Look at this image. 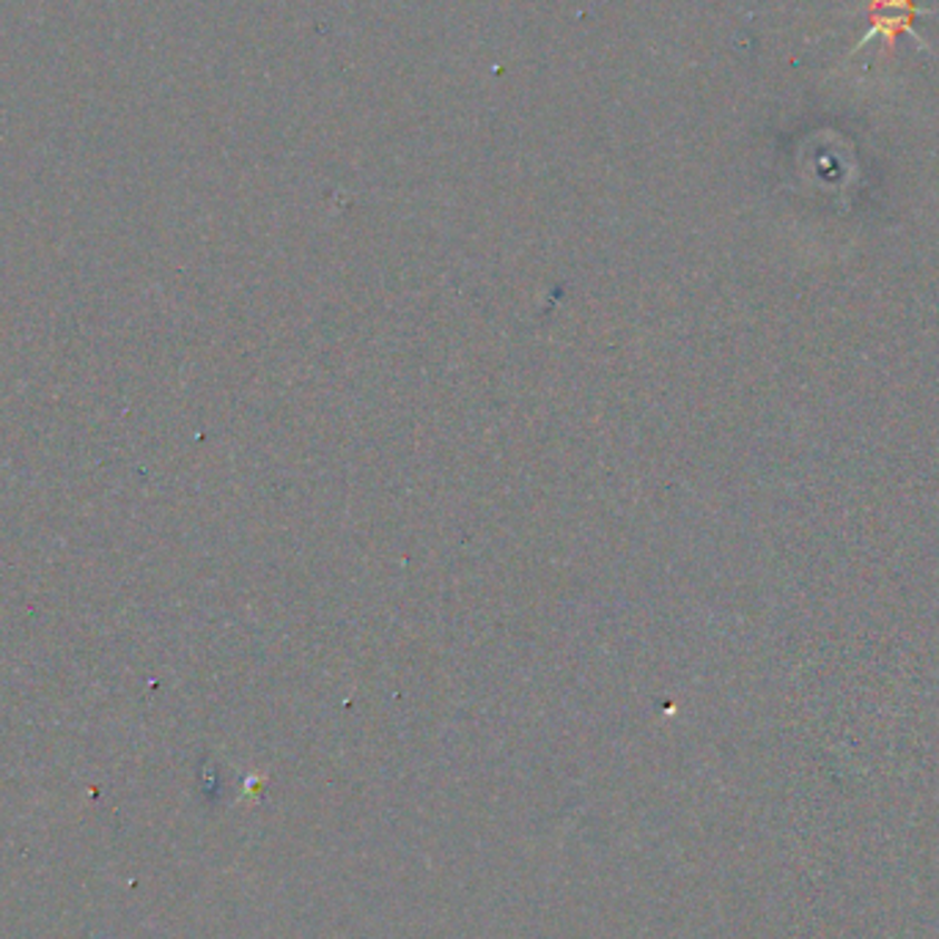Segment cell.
Wrapping results in <instances>:
<instances>
[{
  "mask_svg": "<svg viewBox=\"0 0 939 939\" xmlns=\"http://www.w3.org/2000/svg\"><path fill=\"white\" fill-rule=\"evenodd\" d=\"M862 11H865L868 31L862 33V39L852 47L847 61H852V58L858 56L860 50H865L873 39L882 41L884 58H893L896 45H899V39L903 37V33H909L920 50L931 52V47L926 45V39L914 31V22H918L923 14H931V9L918 6V0H865Z\"/></svg>",
  "mask_w": 939,
  "mask_h": 939,
  "instance_id": "6da1fadb",
  "label": "cell"
}]
</instances>
